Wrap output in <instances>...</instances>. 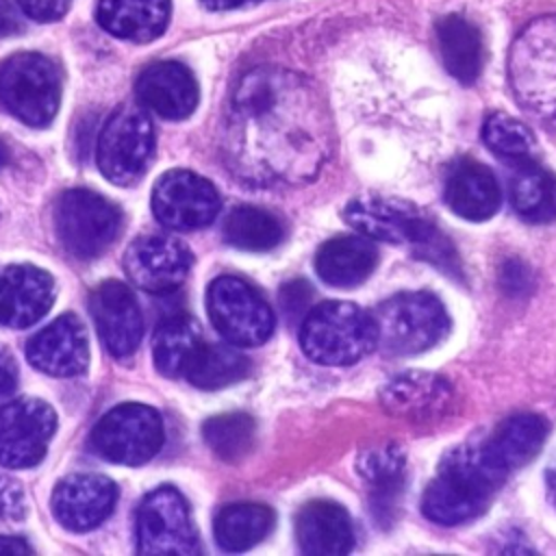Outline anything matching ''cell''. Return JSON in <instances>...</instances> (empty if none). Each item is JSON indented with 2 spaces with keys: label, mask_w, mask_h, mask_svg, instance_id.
<instances>
[{
  "label": "cell",
  "mask_w": 556,
  "mask_h": 556,
  "mask_svg": "<svg viewBox=\"0 0 556 556\" xmlns=\"http://www.w3.org/2000/svg\"><path fill=\"white\" fill-rule=\"evenodd\" d=\"M17 387V363L11 352L0 343V395L13 393Z\"/></svg>",
  "instance_id": "obj_39"
},
{
  "label": "cell",
  "mask_w": 556,
  "mask_h": 556,
  "mask_svg": "<svg viewBox=\"0 0 556 556\" xmlns=\"http://www.w3.org/2000/svg\"><path fill=\"white\" fill-rule=\"evenodd\" d=\"M443 198L458 217L484 222L500 211L502 191L489 167L465 161L447 174Z\"/></svg>",
  "instance_id": "obj_23"
},
{
  "label": "cell",
  "mask_w": 556,
  "mask_h": 556,
  "mask_svg": "<svg viewBox=\"0 0 556 556\" xmlns=\"http://www.w3.org/2000/svg\"><path fill=\"white\" fill-rule=\"evenodd\" d=\"M117 486L100 473L65 476L52 493V513L56 521L74 532H87L100 526L113 510Z\"/></svg>",
  "instance_id": "obj_17"
},
{
  "label": "cell",
  "mask_w": 556,
  "mask_h": 556,
  "mask_svg": "<svg viewBox=\"0 0 556 556\" xmlns=\"http://www.w3.org/2000/svg\"><path fill=\"white\" fill-rule=\"evenodd\" d=\"M250 361L232 343H204L195 356L187 380L198 389H222L245 378Z\"/></svg>",
  "instance_id": "obj_32"
},
{
  "label": "cell",
  "mask_w": 556,
  "mask_h": 556,
  "mask_svg": "<svg viewBox=\"0 0 556 556\" xmlns=\"http://www.w3.org/2000/svg\"><path fill=\"white\" fill-rule=\"evenodd\" d=\"M508 74L519 104L556 130V15H541L517 35Z\"/></svg>",
  "instance_id": "obj_3"
},
{
  "label": "cell",
  "mask_w": 556,
  "mask_h": 556,
  "mask_svg": "<svg viewBox=\"0 0 556 556\" xmlns=\"http://www.w3.org/2000/svg\"><path fill=\"white\" fill-rule=\"evenodd\" d=\"M274 528V510L254 504L237 502L224 506L213 523L215 543L224 552H245L261 543Z\"/></svg>",
  "instance_id": "obj_29"
},
{
  "label": "cell",
  "mask_w": 556,
  "mask_h": 556,
  "mask_svg": "<svg viewBox=\"0 0 556 556\" xmlns=\"http://www.w3.org/2000/svg\"><path fill=\"white\" fill-rule=\"evenodd\" d=\"M54 302L52 276L35 265H11L0 276V324L28 328Z\"/></svg>",
  "instance_id": "obj_19"
},
{
  "label": "cell",
  "mask_w": 556,
  "mask_h": 556,
  "mask_svg": "<svg viewBox=\"0 0 556 556\" xmlns=\"http://www.w3.org/2000/svg\"><path fill=\"white\" fill-rule=\"evenodd\" d=\"M98 24L113 37L148 43L169 24V0H100Z\"/></svg>",
  "instance_id": "obj_24"
},
{
  "label": "cell",
  "mask_w": 556,
  "mask_h": 556,
  "mask_svg": "<svg viewBox=\"0 0 556 556\" xmlns=\"http://www.w3.org/2000/svg\"><path fill=\"white\" fill-rule=\"evenodd\" d=\"M100 341L115 358L130 356L141 341L143 319L135 293L119 280L100 282L89 298Z\"/></svg>",
  "instance_id": "obj_16"
},
{
  "label": "cell",
  "mask_w": 556,
  "mask_h": 556,
  "mask_svg": "<svg viewBox=\"0 0 556 556\" xmlns=\"http://www.w3.org/2000/svg\"><path fill=\"white\" fill-rule=\"evenodd\" d=\"M404 454L397 445L387 443L365 452L358 460V471L374 491V504L378 510L395 504L404 482Z\"/></svg>",
  "instance_id": "obj_33"
},
{
  "label": "cell",
  "mask_w": 556,
  "mask_h": 556,
  "mask_svg": "<svg viewBox=\"0 0 556 556\" xmlns=\"http://www.w3.org/2000/svg\"><path fill=\"white\" fill-rule=\"evenodd\" d=\"M26 356L33 367L48 376L70 378L83 374L89 363V343L83 321L72 313L56 317L28 339Z\"/></svg>",
  "instance_id": "obj_18"
},
{
  "label": "cell",
  "mask_w": 556,
  "mask_h": 556,
  "mask_svg": "<svg viewBox=\"0 0 556 556\" xmlns=\"http://www.w3.org/2000/svg\"><path fill=\"white\" fill-rule=\"evenodd\" d=\"M206 308L213 328L237 348L265 343L276 326L265 298L237 276H219L208 285Z\"/></svg>",
  "instance_id": "obj_10"
},
{
  "label": "cell",
  "mask_w": 556,
  "mask_h": 556,
  "mask_svg": "<svg viewBox=\"0 0 556 556\" xmlns=\"http://www.w3.org/2000/svg\"><path fill=\"white\" fill-rule=\"evenodd\" d=\"M376 345L395 356H410L437 345L450 326L441 300L426 291L397 293L371 313Z\"/></svg>",
  "instance_id": "obj_6"
},
{
  "label": "cell",
  "mask_w": 556,
  "mask_h": 556,
  "mask_svg": "<svg viewBox=\"0 0 556 556\" xmlns=\"http://www.w3.org/2000/svg\"><path fill=\"white\" fill-rule=\"evenodd\" d=\"M156 146V135L150 117L132 104L117 106L104 122L96 161L106 180L113 185H132L148 169Z\"/></svg>",
  "instance_id": "obj_8"
},
{
  "label": "cell",
  "mask_w": 556,
  "mask_h": 556,
  "mask_svg": "<svg viewBox=\"0 0 556 556\" xmlns=\"http://www.w3.org/2000/svg\"><path fill=\"white\" fill-rule=\"evenodd\" d=\"M26 515L22 486L7 473H0V521H17Z\"/></svg>",
  "instance_id": "obj_36"
},
{
  "label": "cell",
  "mask_w": 556,
  "mask_h": 556,
  "mask_svg": "<svg viewBox=\"0 0 556 556\" xmlns=\"http://www.w3.org/2000/svg\"><path fill=\"white\" fill-rule=\"evenodd\" d=\"M506 480L489 458L484 445H463L445 456L421 497L424 515L441 526H456L478 517Z\"/></svg>",
  "instance_id": "obj_2"
},
{
  "label": "cell",
  "mask_w": 556,
  "mask_h": 556,
  "mask_svg": "<svg viewBox=\"0 0 556 556\" xmlns=\"http://www.w3.org/2000/svg\"><path fill=\"white\" fill-rule=\"evenodd\" d=\"M163 419L146 404H119L104 413L91 430L98 456L117 465L148 463L163 445Z\"/></svg>",
  "instance_id": "obj_11"
},
{
  "label": "cell",
  "mask_w": 556,
  "mask_h": 556,
  "mask_svg": "<svg viewBox=\"0 0 556 556\" xmlns=\"http://www.w3.org/2000/svg\"><path fill=\"white\" fill-rule=\"evenodd\" d=\"M482 139L491 152L500 154L502 159H510L515 163L530 161L536 148L530 128L506 113H491L484 119Z\"/></svg>",
  "instance_id": "obj_35"
},
{
  "label": "cell",
  "mask_w": 556,
  "mask_h": 556,
  "mask_svg": "<svg viewBox=\"0 0 556 556\" xmlns=\"http://www.w3.org/2000/svg\"><path fill=\"white\" fill-rule=\"evenodd\" d=\"M345 222L367 239L413 245L421 258L437 263L439 267L450 269L456 263L447 239L428 217L406 202L363 195L345 206Z\"/></svg>",
  "instance_id": "obj_4"
},
{
  "label": "cell",
  "mask_w": 556,
  "mask_h": 556,
  "mask_svg": "<svg viewBox=\"0 0 556 556\" xmlns=\"http://www.w3.org/2000/svg\"><path fill=\"white\" fill-rule=\"evenodd\" d=\"M15 4L35 22H56L70 9V0H15Z\"/></svg>",
  "instance_id": "obj_37"
},
{
  "label": "cell",
  "mask_w": 556,
  "mask_h": 556,
  "mask_svg": "<svg viewBox=\"0 0 556 556\" xmlns=\"http://www.w3.org/2000/svg\"><path fill=\"white\" fill-rule=\"evenodd\" d=\"M2 106L33 128L48 126L61 104L56 65L37 52H17L0 65Z\"/></svg>",
  "instance_id": "obj_7"
},
{
  "label": "cell",
  "mask_w": 556,
  "mask_h": 556,
  "mask_svg": "<svg viewBox=\"0 0 556 556\" xmlns=\"http://www.w3.org/2000/svg\"><path fill=\"white\" fill-rule=\"evenodd\" d=\"M202 7H206L208 11H230V9H239V7H248L254 4L258 0H200Z\"/></svg>",
  "instance_id": "obj_42"
},
{
  "label": "cell",
  "mask_w": 556,
  "mask_h": 556,
  "mask_svg": "<svg viewBox=\"0 0 556 556\" xmlns=\"http://www.w3.org/2000/svg\"><path fill=\"white\" fill-rule=\"evenodd\" d=\"M137 98L165 119H185L198 104V83L178 61H156L137 78Z\"/></svg>",
  "instance_id": "obj_20"
},
{
  "label": "cell",
  "mask_w": 556,
  "mask_h": 556,
  "mask_svg": "<svg viewBox=\"0 0 556 556\" xmlns=\"http://www.w3.org/2000/svg\"><path fill=\"white\" fill-rule=\"evenodd\" d=\"M547 424L532 413L506 417L495 432L482 441L489 458L508 476L510 471L530 463L543 447Z\"/></svg>",
  "instance_id": "obj_26"
},
{
  "label": "cell",
  "mask_w": 556,
  "mask_h": 556,
  "mask_svg": "<svg viewBox=\"0 0 556 556\" xmlns=\"http://www.w3.org/2000/svg\"><path fill=\"white\" fill-rule=\"evenodd\" d=\"M54 228L61 245L76 258L100 256L119 235L122 213L91 189L63 191L54 206Z\"/></svg>",
  "instance_id": "obj_9"
},
{
  "label": "cell",
  "mask_w": 556,
  "mask_h": 556,
  "mask_svg": "<svg viewBox=\"0 0 556 556\" xmlns=\"http://www.w3.org/2000/svg\"><path fill=\"white\" fill-rule=\"evenodd\" d=\"M547 484H549V493H552V497H554V502H556V456H554L552 467H549V471H547Z\"/></svg>",
  "instance_id": "obj_43"
},
{
  "label": "cell",
  "mask_w": 556,
  "mask_h": 556,
  "mask_svg": "<svg viewBox=\"0 0 556 556\" xmlns=\"http://www.w3.org/2000/svg\"><path fill=\"white\" fill-rule=\"evenodd\" d=\"M378 252L367 237L341 235L328 239L315 254L317 276L339 289L361 285L376 269Z\"/></svg>",
  "instance_id": "obj_25"
},
{
  "label": "cell",
  "mask_w": 556,
  "mask_h": 556,
  "mask_svg": "<svg viewBox=\"0 0 556 556\" xmlns=\"http://www.w3.org/2000/svg\"><path fill=\"white\" fill-rule=\"evenodd\" d=\"M328 104L304 76L256 67L241 76L226 117V161L254 185H300L317 176L332 152Z\"/></svg>",
  "instance_id": "obj_1"
},
{
  "label": "cell",
  "mask_w": 556,
  "mask_h": 556,
  "mask_svg": "<svg viewBox=\"0 0 556 556\" xmlns=\"http://www.w3.org/2000/svg\"><path fill=\"white\" fill-rule=\"evenodd\" d=\"M295 539L308 556H341L354 545V528L343 506L317 500L298 513Z\"/></svg>",
  "instance_id": "obj_22"
},
{
  "label": "cell",
  "mask_w": 556,
  "mask_h": 556,
  "mask_svg": "<svg viewBox=\"0 0 556 556\" xmlns=\"http://www.w3.org/2000/svg\"><path fill=\"white\" fill-rule=\"evenodd\" d=\"M22 28H24V22H22L20 7L11 0H0V37L15 35Z\"/></svg>",
  "instance_id": "obj_40"
},
{
  "label": "cell",
  "mask_w": 556,
  "mask_h": 556,
  "mask_svg": "<svg viewBox=\"0 0 556 556\" xmlns=\"http://www.w3.org/2000/svg\"><path fill=\"white\" fill-rule=\"evenodd\" d=\"M300 345L319 365H352L376 348L371 313L352 302H321L302 319Z\"/></svg>",
  "instance_id": "obj_5"
},
{
  "label": "cell",
  "mask_w": 556,
  "mask_h": 556,
  "mask_svg": "<svg viewBox=\"0 0 556 556\" xmlns=\"http://www.w3.org/2000/svg\"><path fill=\"white\" fill-rule=\"evenodd\" d=\"M437 39L445 70L460 83H473L484 61L480 30L463 15H445L437 22Z\"/></svg>",
  "instance_id": "obj_28"
},
{
  "label": "cell",
  "mask_w": 556,
  "mask_h": 556,
  "mask_svg": "<svg viewBox=\"0 0 556 556\" xmlns=\"http://www.w3.org/2000/svg\"><path fill=\"white\" fill-rule=\"evenodd\" d=\"M154 217L172 230H195L208 226L219 213L215 187L195 172H165L152 191Z\"/></svg>",
  "instance_id": "obj_14"
},
{
  "label": "cell",
  "mask_w": 556,
  "mask_h": 556,
  "mask_svg": "<svg viewBox=\"0 0 556 556\" xmlns=\"http://www.w3.org/2000/svg\"><path fill=\"white\" fill-rule=\"evenodd\" d=\"M380 402L389 415L410 421H430L447 410L452 387L437 374L408 371L387 382Z\"/></svg>",
  "instance_id": "obj_21"
},
{
  "label": "cell",
  "mask_w": 556,
  "mask_h": 556,
  "mask_svg": "<svg viewBox=\"0 0 556 556\" xmlns=\"http://www.w3.org/2000/svg\"><path fill=\"white\" fill-rule=\"evenodd\" d=\"M191 261V252L178 239L148 235L128 245L122 265L135 287L159 295L169 293L185 282Z\"/></svg>",
  "instance_id": "obj_15"
},
{
  "label": "cell",
  "mask_w": 556,
  "mask_h": 556,
  "mask_svg": "<svg viewBox=\"0 0 556 556\" xmlns=\"http://www.w3.org/2000/svg\"><path fill=\"white\" fill-rule=\"evenodd\" d=\"M4 161H7V148L0 143V167L4 165Z\"/></svg>",
  "instance_id": "obj_44"
},
{
  "label": "cell",
  "mask_w": 556,
  "mask_h": 556,
  "mask_svg": "<svg viewBox=\"0 0 556 556\" xmlns=\"http://www.w3.org/2000/svg\"><path fill=\"white\" fill-rule=\"evenodd\" d=\"M256 426L248 413H224L202 424V437L213 454L226 463H237L254 447Z\"/></svg>",
  "instance_id": "obj_34"
},
{
  "label": "cell",
  "mask_w": 556,
  "mask_h": 556,
  "mask_svg": "<svg viewBox=\"0 0 556 556\" xmlns=\"http://www.w3.org/2000/svg\"><path fill=\"white\" fill-rule=\"evenodd\" d=\"M510 176L513 208L532 224L552 222L556 217V176L532 161L515 163Z\"/></svg>",
  "instance_id": "obj_30"
},
{
  "label": "cell",
  "mask_w": 556,
  "mask_h": 556,
  "mask_svg": "<svg viewBox=\"0 0 556 556\" xmlns=\"http://www.w3.org/2000/svg\"><path fill=\"white\" fill-rule=\"evenodd\" d=\"M56 430L50 404L37 397H17L0 408V465L26 469L37 465Z\"/></svg>",
  "instance_id": "obj_13"
},
{
  "label": "cell",
  "mask_w": 556,
  "mask_h": 556,
  "mask_svg": "<svg viewBox=\"0 0 556 556\" xmlns=\"http://www.w3.org/2000/svg\"><path fill=\"white\" fill-rule=\"evenodd\" d=\"M30 545L24 539L17 536H0V554L9 556H20V554H30Z\"/></svg>",
  "instance_id": "obj_41"
},
{
  "label": "cell",
  "mask_w": 556,
  "mask_h": 556,
  "mask_svg": "<svg viewBox=\"0 0 556 556\" xmlns=\"http://www.w3.org/2000/svg\"><path fill=\"white\" fill-rule=\"evenodd\" d=\"M204 343L202 328L193 317L185 313L172 315L163 319L154 332V365L163 376L185 378Z\"/></svg>",
  "instance_id": "obj_27"
},
{
  "label": "cell",
  "mask_w": 556,
  "mask_h": 556,
  "mask_svg": "<svg viewBox=\"0 0 556 556\" xmlns=\"http://www.w3.org/2000/svg\"><path fill=\"white\" fill-rule=\"evenodd\" d=\"M137 549L141 554H198V534L187 500L174 486L150 491L137 510Z\"/></svg>",
  "instance_id": "obj_12"
},
{
  "label": "cell",
  "mask_w": 556,
  "mask_h": 556,
  "mask_svg": "<svg viewBox=\"0 0 556 556\" xmlns=\"http://www.w3.org/2000/svg\"><path fill=\"white\" fill-rule=\"evenodd\" d=\"M308 295H311L308 285L302 282V280H293V282H289V285L282 289V295H280L282 308H285L287 313H291V315H298L302 308H306Z\"/></svg>",
  "instance_id": "obj_38"
},
{
  "label": "cell",
  "mask_w": 556,
  "mask_h": 556,
  "mask_svg": "<svg viewBox=\"0 0 556 556\" xmlns=\"http://www.w3.org/2000/svg\"><path fill=\"white\" fill-rule=\"evenodd\" d=\"M282 237L280 219L258 206H237L224 222V239L239 250L265 252L276 248Z\"/></svg>",
  "instance_id": "obj_31"
}]
</instances>
